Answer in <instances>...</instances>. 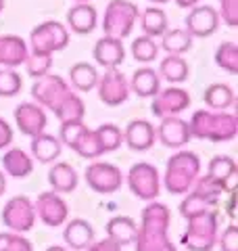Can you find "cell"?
I'll return each instance as SVG.
<instances>
[{
    "mask_svg": "<svg viewBox=\"0 0 238 251\" xmlns=\"http://www.w3.org/2000/svg\"><path fill=\"white\" fill-rule=\"evenodd\" d=\"M75 2H86V0H75Z\"/></svg>",
    "mask_w": 238,
    "mask_h": 251,
    "instance_id": "cell-53",
    "label": "cell"
},
{
    "mask_svg": "<svg viewBox=\"0 0 238 251\" xmlns=\"http://www.w3.org/2000/svg\"><path fill=\"white\" fill-rule=\"evenodd\" d=\"M221 2V15L219 19L230 27L238 25V0H219Z\"/></svg>",
    "mask_w": 238,
    "mask_h": 251,
    "instance_id": "cell-43",
    "label": "cell"
},
{
    "mask_svg": "<svg viewBox=\"0 0 238 251\" xmlns=\"http://www.w3.org/2000/svg\"><path fill=\"white\" fill-rule=\"evenodd\" d=\"M2 168L9 176L15 178H27L31 172H34V161L29 159V155L21 149H9L4 155H2Z\"/></svg>",
    "mask_w": 238,
    "mask_h": 251,
    "instance_id": "cell-26",
    "label": "cell"
},
{
    "mask_svg": "<svg viewBox=\"0 0 238 251\" xmlns=\"http://www.w3.org/2000/svg\"><path fill=\"white\" fill-rule=\"evenodd\" d=\"M138 6L130 0H111L107 4L105 19H102V31L109 38L123 40L132 34V29L138 21Z\"/></svg>",
    "mask_w": 238,
    "mask_h": 251,
    "instance_id": "cell-5",
    "label": "cell"
},
{
    "mask_svg": "<svg viewBox=\"0 0 238 251\" xmlns=\"http://www.w3.org/2000/svg\"><path fill=\"white\" fill-rule=\"evenodd\" d=\"M234 199H236V188L234 191H230L228 193V201H226V214L230 216V218H236V209H234Z\"/></svg>",
    "mask_w": 238,
    "mask_h": 251,
    "instance_id": "cell-47",
    "label": "cell"
},
{
    "mask_svg": "<svg viewBox=\"0 0 238 251\" xmlns=\"http://www.w3.org/2000/svg\"><path fill=\"white\" fill-rule=\"evenodd\" d=\"M215 63L228 74H238V46L234 42H224L215 50Z\"/></svg>",
    "mask_w": 238,
    "mask_h": 251,
    "instance_id": "cell-35",
    "label": "cell"
},
{
    "mask_svg": "<svg viewBox=\"0 0 238 251\" xmlns=\"http://www.w3.org/2000/svg\"><path fill=\"white\" fill-rule=\"evenodd\" d=\"M161 77L155 69L150 67H142V69H136L132 75V82H130V88L138 94V97H155V94L161 90Z\"/></svg>",
    "mask_w": 238,
    "mask_h": 251,
    "instance_id": "cell-28",
    "label": "cell"
},
{
    "mask_svg": "<svg viewBox=\"0 0 238 251\" xmlns=\"http://www.w3.org/2000/svg\"><path fill=\"white\" fill-rule=\"evenodd\" d=\"M98 72L96 67L90 65V63H75L73 67L69 69V80L71 86L79 92H88L92 88H96V82H98Z\"/></svg>",
    "mask_w": 238,
    "mask_h": 251,
    "instance_id": "cell-31",
    "label": "cell"
},
{
    "mask_svg": "<svg viewBox=\"0 0 238 251\" xmlns=\"http://www.w3.org/2000/svg\"><path fill=\"white\" fill-rule=\"evenodd\" d=\"M21 75L11 67L0 69V97H15L21 90Z\"/></svg>",
    "mask_w": 238,
    "mask_h": 251,
    "instance_id": "cell-39",
    "label": "cell"
},
{
    "mask_svg": "<svg viewBox=\"0 0 238 251\" xmlns=\"http://www.w3.org/2000/svg\"><path fill=\"white\" fill-rule=\"evenodd\" d=\"M128 184H130V191L136 195L138 199L155 201L159 195V186H161V182H159V172L155 166H150V163L140 161L130 168Z\"/></svg>",
    "mask_w": 238,
    "mask_h": 251,
    "instance_id": "cell-10",
    "label": "cell"
},
{
    "mask_svg": "<svg viewBox=\"0 0 238 251\" xmlns=\"http://www.w3.org/2000/svg\"><path fill=\"white\" fill-rule=\"evenodd\" d=\"M27 44L19 36H0V65L17 67L27 59Z\"/></svg>",
    "mask_w": 238,
    "mask_h": 251,
    "instance_id": "cell-21",
    "label": "cell"
},
{
    "mask_svg": "<svg viewBox=\"0 0 238 251\" xmlns=\"http://www.w3.org/2000/svg\"><path fill=\"white\" fill-rule=\"evenodd\" d=\"M25 72L31 77H42L50 72V65H52V54H40V52H31L27 54L25 59Z\"/></svg>",
    "mask_w": 238,
    "mask_h": 251,
    "instance_id": "cell-37",
    "label": "cell"
},
{
    "mask_svg": "<svg viewBox=\"0 0 238 251\" xmlns=\"http://www.w3.org/2000/svg\"><path fill=\"white\" fill-rule=\"evenodd\" d=\"M190 136L205 138L211 143H228L238 132V120L234 113L228 111H211V109H201L192 113V120L188 122Z\"/></svg>",
    "mask_w": 238,
    "mask_h": 251,
    "instance_id": "cell-1",
    "label": "cell"
},
{
    "mask_svg": "<svg viewBox=\"0 0 238 251\" xmlns=\"http://www.w3.org/2000/svg\"><path fill=\"white\" fill-rule=\"evenodd\" d=\"M96 88H98V99L107 107L121 105L130 97V84L123 77V74L117 72V69H107V74L98 77Z\"/></svg>",
    "mask_w": 238,
    "mask_h": 251,
    "instance_id": "cell-13",
    "label": "cell"
},
{
    "mask_svg": "<svg viewBox=\"0 0 238 251\" xmlns=\"http://www.w3.org/2000/svg\"><path fill=\"white\" fill-rule=\"evenodd\" d=\"M61 151H63V145L59 136L42 132V134H36L31 138V153H34V157L40 163H52L54 159L61 157Z\"/></svg>",
    "mask_w": 238,
    "mask_h": 251,
    "instance_id": "cell-24",
    "label": "cell"
},
{
    "mask_svg": "<svg viewBox=\"0 0 238 251\" xmlns=\"http://www.w3.org/2000/svg\"><path fill=\"white\" fill-rule=\"evenodd\" d=\"M84 251H121V247L117 245L115 241H111L109 237H105L102 241H96V243H90L88 247Z\"/></svg>",
    "mask_w": 238,
    "mask_h": 251,
    "instance_id": "cell-44",
    "label": "cell"
},
{
    "mask_svg": "<svg viewBox=\"0 0 238 251\" xmlns=\"http://www.w3.org/2000/svg\"><path fill=\"white\" fill-rule=\"evenodd\" d=\"M84 113H86V107H84V100L77 97V94L73 92L71 97L63 103L57 111H54V115H57V120L61 124H69V122H82L84 120Z\"/></svg>",
    "mask_w": 238,
    "mask_h": 251,
    "instance_id": "cell-34",
    "label": "cell"
},
{
    "mask_svg": "<svg viewBox=\"0 0 238 251\" xmlns=\"http://www.w3.org/2000/svg\"><path fill=\"white\" fill-rule=\"evenodd\" d=\"M71 86L57 74H46L42 77H36V84L31 86V97L38 100L40 107L46 109H57L71 97Z\"/></svg>",
    "mask_w": 238,
    "mask_h": 251,
    "instance_id": "cell-6",
    "label": "cell"
},
{
    "mask_svg": "<svg viewBox=\"0 0 238 251\" xmlns=\"http://www.w3.org/2000/svg\"><path fill=\"white\" fill-rule=\"evenodd\" d=\"M15 124L21 134L34 138L36 134H42L46 128V113L38 103H21L15 109Z\"/></svg>",
    "mask_w": 238,
    "mask_h": 251,
    "instance_id": "cell-15",
    "label": "cell"
},
{
    "mask_svg": "<svg viewBox=\"0 0 238 251\" xmlns=\"http://www.w3.org/2000/svg\"><path fill=\"white\" fill-rule=\"evenodd\" d=\"M46 251H67L65 247H61V245H52V247H48Z\"/></svg>",
    "mask_w": 238,
    "mask_h": 251,
    "instance_id": "cell-50",
    "label": "cell"
},
{
    "mask_svg": "<svg viewBox=\"0 0 238 251\" xmlns=\"http://www.w3.org/2000/svg\"><path fill=\"white\" fill-rule=\"evenodd\" d=\"M198 172H201L198 155L192 151H180L167 161V168H165V188L173 195H184L194 186Z\"/></svg>",
    "mask_w": 238,
    "mask_h": 251,
    "instance_id": "cell-3",
    "label": "cell"
},
{
    "mask_svg": "<svg viewBox=\"0 0 238 251\" xmlns=\"http://www.w3.org/2000/svg\"><path fill=\"white\" fill-rule=\"evenodd\" d=\"M98 136H100V140H102V147H105V151L107 153H113V151H117L119 147H121V143H123V132L117 128V126H113V124H102V126H98Z\"/></svg>",
    "mask_w": 238,
    "mask_h": 251,
    "instance_id": "cell-38",
    "label": "cell"
},
{
    "mask_svg": "<svg viewBox=\"0 0 238 251\" xmlns=\"http://www.w3.org/2000/svg\"><path fill=\"white\" fill-rule=\"evenodd\" d=\"M236 174H238V168H236V161L228 155H215L213 159L209 161V168H207V176L213 182H217L226 188V191H232L236 188Z\"/></svg>",
    "mask_w": 238,
    "mask_h": 251,
    "instance_id": "cell-19",
    "label": "cell"
},
{
    "mask_svg": "<svg viewBox=\"0 0 238 251\" xmlns=\"http://www.w3.org/2000/svg\"><path fill=\"white\" fill-rule=\"evenodd\" d=\"M96 19H98L96 9L88 2H77L73 9L67 13V23H69L71 31H75L79 36L90 34V31L96 27Z\"/></svg>",
    "mask_w": 238,
    "mask_h": 251,
    "instance_id": "cell-22",
    "label": "cell"
},
{
    "mask_svg": "<svg viewBox=\"0 0 238 251\" xmlns=\"http://www.w3.org/2000/svg\"><path fill=\"white\" fill-rule=\"evenodd\" d=\"M140 27L144 31V36L148 38H161L165 31H167V15L163 9H157V6H148L138 15Z\"/></svg>",
    "mask_w": 238,
    "mask_h": 251,
    "instance_id": "cell-27",
    "label": "cell"
},
{
    "mask_svg": "<svg viewBox=\"0 0 238 251\" xmlns=\"http://www.w3.org/2000/svg\"><path fill=\"white\" fill-rule=\"evenodd\" d=\"M157 132V138L161 140V145L169 147V149H180L184 147L186 143L192 136H190V128H188V122L182 120L178 115H171V117H163Z\"/></svg>",
    "mask_w": 238,
    "mask_h": 251,
    "instance_id": "cell-16",
    "label": "cell"
},
{
    "mask_svg": "<svg viewBox=\"0 0 238 251\" xmlns=\"http://www.w3.org/2000/svg\"><path fill=\"white\" fill-rule=\"evenodd\" d=\"M0 251H31V243L19 232H0Z\"/></svg>",
    "mask_w": 238,
    "mask_h": 251,
    "instance_id": "cell-40",
    "label": "cell"
},
{
    "mask_svg": "<svg viewBox=\"0 0 238 251\" xmlns=\"http://www.w3.org/2000/svg\"><path fill=\"white\" fill-rule=\"evenodd\" d=\"M13 143V128L0 117V151Z\"/></svg>",
    "mask_w": 238,
    "mask_h": 251,
    "instance_id": "cell-45",
    "label": "cell"
},
{
    "mask_svg": "<svg viewBox=\"0 0 238 251\" xmlns=\"http://www.w3.org/2000/svg\"><path fill=\"white\" fill-rule=\"evenodd\" d=\"M63 239H65L67 247L75 249V251H84L90 243H94V228L88 220L75 218V220H71V222H67Z\"/></svg>",
    "mask_w": 238,
    "mask_h": 251,
    "instance_id": "cell-20",
    "label": "cell"
},
{
    "mask_svg": "<svg viewBox=\"0 0 238 251\" xmlns=\"http://www.w3.org/2000/svg\"><path fill=\"white\" fill-rule=\"evenodd\" d=\"M136 234H138V224L130 216H115L107 224V237L111 241H115L119 247L134 243L136 241Z\"/></svg>",
    "mask_w": 238,
    "mask_h": 251,
    "instance_id": "cell-23",
    "label": "cell"
},
{
    "mask_svg": "<svg viewBox=\"0 0 238 251\" xmlns=\"http://www.w3.org/2000/svg\"><path fill=\"white\" fill-rule=\"evenodd\" d=\"M217 245L221 251H238V228L236 224H228L221 234H217Z\"/></svg>",
    "mask_w": 238,
    "mask_h": 251,
    "instance_id": "cell-42",
    "label": "cell"
},
{
    "mask_svg": "<svg viewBox=\"0 0 238 251\" xmlns=\"http://www.w3.org/2000/svg\"><path fill=\"white\" fill-rule=\"evenodd\" d=\"M73 151L79 157H84V159H98V157L107 153L105 147H102V140L98 136V130H88V128L77 138V143L73 145Z\"/></svg>",
    "mask_w": 238,
    "mask_h": 251,
    "instance_id": "cell-32",
    "label": "cell"
},
{
    "mask_svg": "<svg viewBox=\"0 0 238 251\" xmlns=\"http://www.w3.org/2000/svg\"><path fill=\"white\" fill-rule=\"evenodd\" d=\"M157 140V132L155 126L146 122V120H132L123 130V143L128 145L132 151L144 153Z\"/></svg>",
    "mask_w": 238,
    "mask_h": 251,
    "instance_id": "cell-17",
    "label": "cell"
},
{
    "mask_svg": "<svg viewBox=\"0 0 238 251\" xmlns=\"http://www.w3.org/2000/svg\"><path fill=\"white\" fill-rule=\"evenodd\" d=\"M188 107H190V94L182 88H176V86H169L165 90H159L153 97L150 111H153L155 117L163 120V117H171L186 111Z\"/></svg>",
    "mask_w": 238,
    "mask_h": 251,
    "instance_id": "cell-12",
    "label": "cell"
},
{
    "mask_svg": "<svg viewBox=\"0 0 238 251\" xmlns=\"http://www.w3.org/2000/svg\"><path fill=\"white\" fill-rule=\"evenodd\" d=\"M219 27V13L213 6L196 4L186 15V31L192 38H209Z\"/></svg>",
    "mask_w": 238,
    "mask_h": 251,
    "instance_id": "cell-14",
    "label": "cell"
},
{
    "mask_svg": "<svg viewBox=\"0 0 238 251\" xmlns=\"http://www.w3.org/2000/svg\"><path fill=\"white\" fill-rule=\"evenodd\" d=\"M132 54L134 59L140 61V63H150L157 59L159 54V44L155 42V38H148V36H140L132 42Z\"/></svg>",
    "mask_w": 238,
    "mask_h": 251,
    "instance_id": "cell-36",
    "label": "cell"
},
{
    "mask_svg": "<svg viewBox=\"0 0 238 251\" xmlns=\"http://www.w3.org/2000/svg\"><path fill=\"white\" fill-rule=\"evenodd\" d=\"M92 54H94V61L105 69H117L125 61L123 42L115 40V38H109V36H102L100 40L94 44Z\"/></svg>",
    "mask_w": 238,
    "mask_h": 251,
    "instance_id": "cell-18",
    "label": "cell"
},
{
    "mask_svg": "<svg viewBox=\"0 0 238 251\" xmlns=\"http://www.w3.org/2000/svg\"><path fill=\"white\" fill-rule=\"evenodd\" d=\"M192 40L194 38L190 36L184 27H173L161 36V49L167 54H180L182 57L184 52L192 49Z\"/></svg>",
    "mask_w": 238,
    "mask_h": 251,
    "instance_id": "cell-30",
    "label": "cell"
},
{
    "mask_svg": "<svg viewBox=\"0 0 238 251\" xmlns=\"http://www.w3.org/2000/svg\"><path fill=\"white\" fill-rule=\"evenodd\" d=\"M188 228L182 237V245L188 251H211L219 234V207H207L186 216Z\"/></svg>",
    "mask_w": 238,
    "mask_h": 251,
    "instance_id": "cell-2",
    "label": "cell"
},
{
    "mask_svg": "<svg viewBox=\"0 0 238 251\" xmlns=\"http://www.w3.org/2000/svg\"><path fill=\"white\" fill-rule=\"evenodd\" d=\"M36 209V220H40L42 224L50 226V228H57V226L65 224L69 218V209L67 203L59 197V193H40L38 199L34 203Z\"/></svg>",
    "mask_w": 238,
    "mask_h": 251,
    "instance_id": "cell-11",
    "label": "cell"
},
{
    "mask_svg": "<svg viewBox=\"0 0 238 251\" xmlns=\"http://www.w3.org/2000/svg\"><path fill=\"white\" fill-rule=\"evenodd\" d=\"M69 44V31L59 21H44L29 34V46L31 52L40 54H52L63 50Z\"/></svg>",
    "mask_w": 238,
    "mask_h": 251,
    "instance_id": "cell-7",
    "label": "cell"
},
{
    "mask_svg": "<svg viewBox=\"0 0 238 251\" xmlns=\"http://www.w3.org/2000/svg\"><path fill=\"white\" fill-rule=\"evenodd\" d=\"M144 251H176V247L171 245V241H169V239H165V241H161V243H155V245L146 247Z\"/></svg>",
    "mask_w": 238,
    "mask_h": 251,
    "instance_id": "cell-46",
    "label": "cell"
},
{
    "mask_svg": "<svg viewBox=\"0 0 238 251\" xmlns=\"http://www.w3.org/2000/svg\"><path fill=\"white\" fill-rule=\"evenodd\" d=\"M88 128L84 126V122H69V124H61V132H59V140L61 145H67L69 149H73L77 143V138L82 136V132Z\"/></svg>",
    "mask_w": 238,
    "mask_h": 251,
    "instance_id": "cell-41",
    "label": "cell"
},
{
    "mask_svg": "<svg viewBox=\"0 0 238 251\" xmlns=\"http://www.w3.org/2000/svg\"><path fill=\"white\" fill-rule=\"evenodd\" d=\"M48 182L54 193H73L77 188V172L65 161H59L48 170Z\"/></svg>",
    "mask_w": 238,
    "mask_h": 251,
    "instance_id": "cell-25",
    "label": "cell"
},
{
    "mask_svg": "<svg viewBox=\"0 0 238 251\" xmlns=\"http://www.w3.org/2000/svg\"><path fill=\"white\" fill-rule=\"evenodd\" d=\"M167 228H169V209L167 205L159 201H148V205L142 209V220L138 226V234H136V249L142 251L155 243H161L167 237Z\"/></svg>",
    "mask_w": 238,
    "mask_h": 251,
    "instance_id": "cell-4",
    "label": "cell"
},
{
    "mask_svg": "<svg viewBox=\"0 0 238 251\" xmlns=\"http://www.w3.org/2000/svg\"><path fill=\"white\" fill-rule=\"evenodd\" d=\"M4 9V0H0V11H2Z\"/></svg>",
    "mask_w": 238,
    "mask_h": 251,
    "instance_id": "cell-52",
    "label": "cell"
},
{
    "mask_svg": "<svg viewBox=\"0 0 238 251\" xmlns=\"http://www.w3.org/2000/svg\"><path fill=\"white\" fill-rule=\"evenodd\" d=\"M2 222L11 232H27L36 224V209L29 197H13L2 209Z\"/></svg>",
    "mask_w": 238,
    "mask_h": 251,
    "instance_id": "cell-9",
    "label": "cell"
},
{
    "mask_svg": "<svg viewBox=\"0 0 238 251\" xmlns=\"http://www.w3.org/2000/svg\"><path fill=\"white\" fill-rule=\"evenodd\" d=\"M178 6H182V9H192V6H196L201 0H173Z\"/></svg>",
    "mask_w": 238,
    "mask_h": 251,
    "instance_id": "cell-48",
    "label": "cell"
},
{
    "mask_svg": "<svg viewBox=\"0 0 238 251\" xmlns=\"http://www.w3.org/2000/svg\"><path fill=\"white\" fill-rule=\"evenodd\" d=\"M6 191V178H4V172H0V197L4 195Z\"/></svg>",
    "mask_w": 238,
    "mask_h": 251,
    "instance_id": "cell-49",
    "label": "cell"
},
{
    "mask_svg": "<svg viewBox=\"0 0 238 251\" xmlns=\"http://www.w3.org/2000/svg\"><path fill=\"white\" fill-rule=\"evenodd\" d=\"M188 63L180 57V54H167L161 63H159V77L167 80L169 84H182L188 80Z\"/></svg>",
    "mask_w": 238,
    "mask_h": 251,
    "instance_id": "cell-29",
    "label": "cell"
},
{
    "mask_svg": "<svg viewBox=\"0 0 238 251\" xmlns=\"http://www.w3.org/2000/svg\"><path fill=\"white\" fill-rule=\"evenodd\" d=\"M123 176L121 170L109 161H92L86 168V184H88L94 193L111 195L121 188Z\"/></svg>",
    "mask_w": 238,
    "mask_h": 251,
    "instance_id": "cell-8",
    "label": "cell"
},
{
    "mask_svg": "<svg viewBox=\"0 0 238 251\" xmlns=\"http://www.w3.org/2000/svg\"><path fill=\"white\" fill-rule=\"evenodd\" d=\"M203 100L207 103L211 111H226L234 105V92L228 84H211L203 94Z\"/></svg>",
    "mask_w": 238,
    "mask_h": 251,
    "instance_id": "cell-33",
    "label": "cell"
},
{
    "mask_svg": "<svg viewBox=\"0 0 238 251\" xmlns=\"http://www.w3.org/2000/svg\"><path fill=\"white\" fill-rule=\"evenodd\" d=\"M148 2H155V4H165V2H169V0H148Z\"/></svg>",
    "mask_w": 238,
    "mask_h": 251,
    "instance_id": "cell-51",
    "label": "cell"
}]
</instances>
